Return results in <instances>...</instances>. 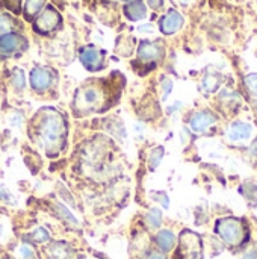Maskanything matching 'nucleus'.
I'll use <instances>...</instances> for the list:
<instances>
[{
    "mask_svg": "<svg viewBox=\"0 0 257 259\" xmlns=\"http://www.w3.org/2000/svg\"><path fill=\"white\" fill-rule=\"evenodd\" d=\"M45 0H24V17L27 20H33L38 15L41 8L44 6Z\"/></svg>",
    "mask_w": 257,
    "mask_h": 259,
    "instance_id": "nucleus-18",
    "label": "nucleus"
},
{
    "mask_svg": "<svg viewBox=\"0 0 257 259\" xmlns=\"http://www.w3.org/2000/svg\"><path fill=\"white\" fill-rule=\"evenodd\" d=\"M30 83L35 91H45L52 83V74L48 70L36 67L30 71Z\"/></svg>",
    "mask_w": 257,
    "mask_h": 259,
    "instance_id": "nucleus-11",
    "label": "nucleus"
},
{
    "mask_svg": "<svg viewBox=\"0 0 257 259\" xmlns=\"http://www.w3.org/2000/svg\"><path fill=\"white\" fill-rule=\"evenodd\" d=\"M244 259H257V252L256 250H250L248 253H245Z\"/></svg>",
    "mask_w": 257,
    "mask_h": 259,
    "instance_id": "nucleus-32",
    "label": "nucleus"
},
{
    "mask_svg": "<svg viewBox=\"0 0 257 259\" xmlns=\"http://www.w3.org/2000/svg\"><path fill=\"white\" fill-rule=\"evenodd\" d=\"M12 85H14V88H15L17 91H21V90L24 88V85H26V79H24V73H23V70L15 68V70L12 71Z\"/></svg>",
    "mask_w": 257,
    "mask_h": 259,
    "instance_id": "nucleus-20",
    "label": "nucleus"
},
{
    "mask_svg": "<svg viewBox=\"0 0 257 259\" xmlns=\"http://www.w3.org/2000/svg\"><path fill=\"white\" fill-rule=\"evenodd\" d=\"M164 56V49L158 42L142 41L138 49V58L142 62H156Z\"/></svg>",
    "mask_w": 257,
    "mask_h": 259,
    "instance_id": "nucleus-9",
    "label": "nucleus"
},
{
    "mask_svg": "<svg viewBox=\"0 0 257 259\" xmlns=\"http://www.w3.org/2000/svg\"><path fill=\"white\" fill-rule=\"evenodd\" d=\"M0 202L3 203H14V196L8 190H0Z\"/></svg>",
    "mask_w": 257,
    "mask_h": 259,
    "instance_id": "nucleus-30",
    "label": "nucleus"
},
{
    "mask_svg": "<svg viewBox=\"0 0 257 259\" xmlns=\"http://www.w3.org/2000/svg\"><path fill=\"white\" fill-rule=\"evenodd\" d=\"M153 194H155L153 197H155L158 202H161L164 208H168V205H170V200H168V196H167L165 193H162V191H161V193H153Z\"/></svg>",
    "mask_w": 257,
    "mask_h": 259,
    "instance_id": "nucleus-29",
    "label": "nucleus"
},
{
    "mask_svg": "<svg viewBox=\"0 0 257 259\" xmlns=\"http://www.w3.org/2000/svg\"><path fill=\"white\" fill-rule=\"evenodd\" d=\"M124 14H126V17L129 20L138 21V20H142L147 15V8H145L142 0H133V2H130V3H127L124 6Z\"/></svg>",
    "mask_w": 257,
    "mask_h": 259,
    "instance_id": "nucleus-13",
    "label": "nucleus"
},
{
    "mask_svg": "<svg viewBox=\"0 0 257 259\" xmlns=\"http://www.w3.org/2000/svg\"><path fill=\"white\" fill-rule=\"evenodd\" d=\"M58 211H59V214L67 220V222H70L71 225H74V226H77V220L71 215V212L65 208V206H62V205H58Z\"/></svg>",
    "mask_w": 257,
    "mask_h": 259,
    "instance_id": "nucleus-25",
    "label": "nucleus"
},
{
    "mask_svg": "<svg viewBox=\"0 0 257 259\" xmlns=\"http://www.w3.org/2000/svg\"><path fill=\"white\" fill-rule=\"evenodd\" d=\"M64 135V118L56 111H47L39 123V138L45 147H55Z\"/></svg>",
    "mask_w": 257,
    "mask_h": 259,
    "instance_id": "nucleus-2",
    "label": "nucleus"
},
{
    "mask_svg": "<svg viewBox=\"0 0 257 259\" xmlns=\"http://www.w3.org/2000/svg\"><path fill=\"white\" fill-rule=\"evenodd\" d=\"M20 5H21V0H5V6L14 14L20 12Z\"/></svg>",
    "mask_w": 257,
    "mask_h": 259,
    "instance_id": "nucleus-27",
    "label": "nucleus"
},
{
    "mask_svg": "<svg viewBox=\"0 0 257 259\" xmlns=\"http://www.w3.org/2000/svg\"><path fill=\"white\" fill-rule=\"evenodd\" d=\"M162 158H164V147H156V149H153L151 153H150V159H148L150 168L155 170V168L161 164Z\"/></svg>",
    "mask_w": 257,
    "mask_h": 259,
    "instance_id": "nucleus-21",
    "label": "nucleus"
},
{
    "mask_svg": "<svg viewBox=\"0 0 257 259\" xmlns=\"http://www.w3.org/2000/svg\"><path fill=\"white\" fill-rule=\"evenodd\" d=\"M147 5L153 9H161L164 6V0H145Z\"/></svg>",
    "mask_w": 257,
    "mask_h": 259,
    "instance_id": "nucleus-31",
    "label": "nucleus"
},
{
    "mask_svg": "<svg viewBox=\"0 0 257 259\" xmlns=\"http://www.w3.org/2000/svg\"><path fill=\"white\" fill-rule=\"evenodd\" d=\"M47 253H48V258L52 259H68L71 256L70 247L64 243H55L48 246Z\"/></svg>",
    "mask_w": 257,
    "mask_h": 259,
    "instance_id": "nucleus-15",
    "label": "nucleus"
},
{
    "mask_svg": "<svg viewBox=\"0 0 257 259\" xmlns=\"http://www.w3.org/2000/svg\"><path fill=\"white\" fill-rule=\"evenodd\" d=\"M103 91L100 87L88 85L79 90L76 96V108L83 111H94L103 103Z\"/></svg>",
    "mask_w": 257,
    "mask_h": 259,
    "instance_id": "nucleus-4",
    "label": "nucleus"
},
{
    "mask_svg": "<svg viewBox=\"0 0 257 259\" xmlns=\"http://www.w3.org/2000/svg\"><path fill=\"white\" fill-rule=\"evenodd\" d=\"M250 152H251V153H253V155H254V156H256V158H257V138H256V140H254V141H253V143H251Z\"/></svg>",
    "mask_w": 257,
    "mask_h": 259,
    "instance_id": "nucleus-33",
    "label": "nucleus"
},
{
    "mask_svg": "<svg viewBox=\"0 0 257 259\" xmlns=\"http://www.w3.org/2000/svg\"><path fill=\"white\" fill-rule=\"evenodd\" d=\"M203 90L206 93H215L221 85V76L218 73H208L203 79Z\"/></svg>",
    "mask_w": 257,
    "mask_h": 259,
    "instance_id": "nucleus-17",
    "label": "nucleus"
},
{
    "mask_svg": "<svg viewBox=\"0 0 257 259\" xmlns=\"http://www.w3.org/2000/svg\"><path fill=\"white\" fill-rule=\"evenodd\" d=\"M150 259H165L164 258V255H159V253H156V255H153Z\"/></svg>",
    "mask_w": 257,
    "mask_h": 259,
    "instance_id": "nucleus-35",
    "label": "nucleus"
},
{
    "mask_svg": "<svg viewBox=\"0 0 257 259\" xmlns=\"http://www.w3.org/2000/svg\"><path fill=\"white\" fill-rule=\"evenodd\" d=\"M27 47V41L17 33H5L0 35V55H11L17 50H23Z\"/></svg>",
    "mask_w": 257,
    "mask_h": 259,
    "instance_id": "nucleus-8",
    "label": "nucleus"
},
{
    "mask_svg": "<svg viewBox=\"0 0 257 259\" xmlns=\"http://www.w3.org/2000/svg\"><path fill=\"white\" fill-rule=\"evenodd\" d=\"M180 2H182V3H188L189 0H180Z\"/></svg>",
    "mask_w": 257,
    "mask_h": 259,
    "instance_id": "nucleus-36",
    "label": "nucleus"
},
{
    "mask_svg": "<svg viewBox=\"0 0 257 259\" xmlns=\"http://www.w3.org/2000/svg\"><path fill=\"white\" fill-rule=\"evenodd\" d=\"M176 259H203V241L198 234L192 231L180 234Z\"/></svg>",
    "mask_w": 257,
    "mask_h": 259,
    "instance_id": "nucleus-3",
    "label": "nucleus"
},
{
    "mask_svg": "<svg viewBox=\"0 0 257 259\" xmlns=\"http://www.w3.org/2000/svg\"><path fill=\"white\" fill-rule=\"evenodd\" d=\"M251 132H253L251 124L244 121H235L229 129V138L232 141H245L251 137Z\"/></svg>",
    "mask_w": 257,
    "mask_h": 259,
    "instance_id": "nucleus-12",
    "label": "nucleus"
},
{
    "mask_svg": "<svg viewBox=\"0 0 257 259\" xmlns=\"http://www.w3.org/2000/svg\"><path fill=\"white\" fill-rule=\"evenodd\" d=\"M239 193L248 200V203H251L253 206L257 205V184H254L253 181H248L245 184L241 185Z\"/></svg>",
    "mask_w": 257,
    "mask_h": 259,
    "instance_id": "nucleus-16",
    "label": "nucleus"
},
{
    "mask_svg": "<svg viewBox=\"0 0 257 259\" xmlns=\"http://www.w3.org/2000/svg\"><path fill=\"white\" fill-rule=\"evenodd\" d=\"M145 220H147V223H148L150 228L158 229V228L161 226V223H162V212H161L158 208H153V209L148 211Z\"/></svg>",
    "mask_w": 257,
    "mask_h": 259,
    "instance_id": "nucleus-19",
    "label": "nucleus"
},
{
    "mask_svg": "<svg viewBox=\"0 0 257 259\" xmlns=\"http://www.w3.org/2000/svg\"><path fill=\"white\" fill-rule=\"evenodd\" d=\"M215 232L221 237V240L232 246L238 247L244 244L248 238V229L242 219L238 217H224L217 222Z\"/></svg>",
    "mask_w": 257,
    "mask_h": 259,
    "instance_id": "nucleus-1",
    "label": "nucleus"
},
{
    "mask_svg": "<svg viewBox=\"0 0 257 259\" xmlns=\"http://www.w3.org/2000/svg\"><path fill=\"white\" fill-rule=\"evenodd\" d=\"M162 88H164V100H167V99H168V94H170L171 90H173V82H171L170 79L164 77V79H162Z\"/></svg>",
    "mask_w": 257,
    "mask_h": 259,
    "instance_id": "nucleus-28",
    "label": "nucleus"
},
{
    "mask_svg": "<svg viewBox=\"0 0 257 259\" xmlns=\"http://www.w3.org/2000/svg\"><path fill=\"white\" fill-rule=\"evenodd\" d=\"M32 238H33L36 243H45V241L50 240V235H48V232H47L44 228H38V229L32 234Z\"/></svg>",
    "mask_w": 257,
    "mask_h": 259,
    "instance_id": "nucleus-22",
    "label": "nucleus"
},
{
    "mask_svg": "<svg viewBox=\"0 0 257 259\" xmlns=\"http://www.w3.org/2000/svg\"><path fill=\"white\" fill-rule=\"evenodd\" d=\"M61 21H62V18H61L59 12L53 6H47L44 9V12L41 15H38V18L35 21V30L39 33H50L61 26Z\"/></svg>",
    "mask_w": 257,
    "mask_h": 259,
    "instance_id": "nucleus-5",
    "label": "nucleus"
},
{
    "mask_svg": "<svg viewBox=\"0 0 257 259\" xmlns=\"http://www.w3.org/2000/svg\"><path fill=\"white\" fill-rule=\"evenodd\" d=\"M12 29V20L8 15H0V32H8Z\"/></svg>",
    "mask_w": 257,
    "mask_h": 259,
    "instance_id": "nucleus-26",
    "label": "nucleus"
},
{
    "mask_svg": "<svg viewBox=\"0 0 257 259\" xmlns=\"http://www.w3.org/2000/svg\"><path fill=\"white\" fill-rule=\"evenodd\" d=\"M80 61L83 64V67L89 71H98L103 68L105 65V58H103V53L98 52L97 49L94 47H86L82 50L80 53Z\"/></svg>",
    "mask_w": 257,
    "mask_h": 259,
    "instance_id": "nucleus-7",
    "label": "nucleus"
},
{
    "mask_svg": "<svg viewBox=\"0 0 257 259\" xmlns=\"http://www.w3.org/2000/svg\"><path fill=\"white\" fill-rule=\"evenodd\" d=\"M183 26V17L180 12H177L176 9H170L159 21V27L161 32L165 35H173L177 30H180Z\"/></svg>",
    "mask_w": 257,
    "mask_h": 259,
    "instance_id": "nucleus-6",
    "label": "nucleus"
},
{
    "mask_svg": "<svg viewBox=\"0 0 257 259\" xmlns=\"http://www.w3.org/2000/svg\"><path fill=\"white\" fill-rule=\"evenodd\" d=\"M17 258L18 259H33V250H32L29 246L23 244V246H20V247H18V250H17Z\"/></svg>",
    "mask_w": 257,
    "mask_h": 259,
    "instance_id": "nucleus-24",
    "label": "nucleus"
},
{
    "mask_svg": "<svg viewBox=\"0 0 257 259\" xmlns=\"http://www.w3.org/2000/svg\"><path fill=\"white\" fill-rule=\"evenodd\" d=\"M139 30H141V32H145V30H147V32H153V27H151V24H147V26H141Z\"/></svg>",
    "mask_w": 257,
    "mask_h": 259,
    "instance_id": "nucleus-34",
    "label": "nucleus"
},
{
    "mask_svg": "<svg viewBox=\"0 0 257 259\" xmlns=\"http://www.w3.org/2000/svg\"><path fill=\"white\" fill-rule=\"evenodd\" d=\"M215 123H217V117L211 111H198L191 117L189 121L194 132H206Z\"/></svg>",
    "mask_w": 257,
    "mask_h": 259,
    "instance_id": "nucleus-10",
    "label": "nucleus"
},
{
    "mask_svg": "<svg viewBox=\"0 0 257 259\" xmlns=\"http://www.w3.org/2000/svg\"><path fill=\"white\" fill-rule=\"evenodd\" d=\"M156 243L162 252H170L176 244V235L171 231L164 229L156 235Z\"/></svg>",
    "mask_w": 257,
    "mask_h": 259,
    "instance_id": "nucleus-14",
    "label": "nucleus"
},
{
    "mask_svg": "<svg viewBox=\"0 0 257 259\" xmlns=\"http://www.w3.org/2000/svg\"><path fill=\"white\" fill-rule=\"evenodd\" d=\"M245 85L250 90V93L257 96V73H251L245 77Z\"/></svg>",
    "mask_w": 257,
    "mask_h": 259,
    "instance_id": "nucleus-23",
    "label": "nucleus"
}]
</instances>
